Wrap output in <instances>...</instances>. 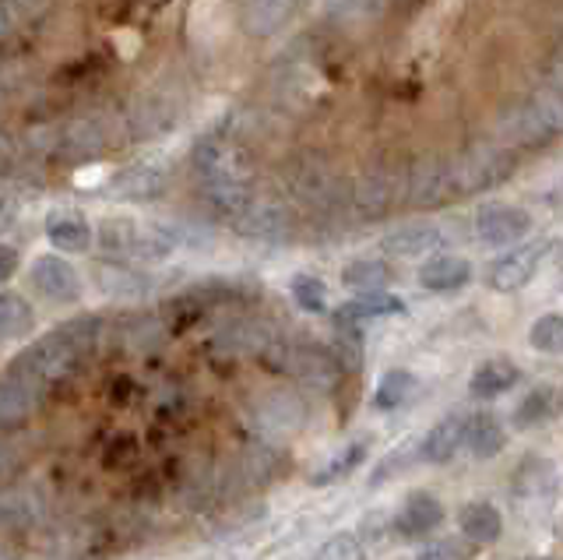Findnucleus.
I'll use <instances>...</instances> for the list:
<instances>
[{
  "instance_id": "32",
  "label": "nucleus",
  "mask_w": 563,
  "mask_h": 560,
  "mask_svg": "<svg viewBox=\"0 0 563 560\" xmlns=\"http://www.w3.org/2000/svg\"><path fill=\"white\" fill-rule=\"evenodd\" d=\"M137 233H141V226L131 219H106L99 230V243L110 254H134Z\"/></svg>"
},
{
  "instance_id": "23",
  "label": "nucleus",
  "mask_w": 563,
  "mask_h": 560,
  "mask_svg": "<svg viewBox=\"0 0 563 560\" xmlns=\"http://www.w3.org/2000/svg\"><path fill=\"white\" fill-rule=\"evenodd\" d=\"M518 381H521V371H518L515 363L504 360V356H493V360H486V363L475 366V374H472V381H468V392H472V398L489 402V398L507 395Z\"/></svg>"
},
{
  "instance_id": "16",
  "label": "nucleus",
  "mask_w": 563,
  "mask_h": 560,
  "mask_svg": "<svg viewBox=\"0 0 563 560\" xmlns=\"http://www.w3.org/2000/svg\"><path fill=\"white\" fill-rule=\"evenodd\" d=\"M282 465H286V454L282 448H275L272 441H251L243 444V451L233 459V472H236V483L243 486H268L272 480L282 476Z\"/></svg>"
},
{
  "instance_id": "13",
  "label": "nucleus",
  "mask_w": 563,
  "mask_h": 560,
  "mask_svg": "<svg viewBox=\"0 0 563 560\" xmlns=\"http://www.w3.org/2000/svg\"><path fill=\"white\" fill-rule=\"evenodd\" d=\"M32 289L49 304H75L81 300V278L75 272L70 261H64L60 254H40L32 261Z\"/></svg>"
},
{
  "instance_id": "36",
  "label": "nucleus",
  "mask_w": 563,
  "mask_h": 560,
  "mask_svg": "<svg viewBox=\"0 0 563 560\" xmlns=\"http://www.w3.org/2000/svg\"><path fill=\"white\" fill-rule=\"evenodd\" d=\"M550 413H553V392L550 388H539V392H532L528 395L521 406H518V413H515V427L518 430H528V427H539L542 419H550Z\"/></svg>"
},
{
  "instance_id": "29",
  "label": "nucleus",
  "mask_w": 563,
  "mask_h": 560,
  "mask_svg": "<svg viewBox=\"0 0 563 560\" xmlns=\"http://www.w3.org/2000/svg\"><path fill=\"white\" fill-rule=\"evenodd\" d=\"M35 328L32 304L18 293H0V342L25 339Z\"/></svg>"
},
{
  "instance_id": "40",
  "label": "nucleus",
  "mask_w": 563,
  "mask_h": 560,
  "mask_svg": "<svg viewBox=\"0 0 563 560\" xmlns=\"http://www.w3.org/2000/svg\"><path fill=\"white\" fill-rule=\"evenodd\" d=\"M134 459H137V444L131 437H113V441H106V451H102L106 469H128Z\"/></svg>"
},
{
  "instance_id": "4",
  "label": "nucleus",
  "mask_w": 563,
  "mask_h": 560,
  "mask_svg": "<svg viewBox=\"0 0 563 560\" xmlns=\"http://www.w3.org/2000/svg\"><path fill=\"white\" fill-rule=\"evenodd\" d=\"M194 169H198L201 190H229V187H254V163L236 142L229 138H201L194 145Z\"/></svg>"
},
{
  "instance_id": "22",
  "label": "nucleus",
  "mask_w": 563,
  "mask_h": 560,
  "mask_svg": "<svg viewBox=\"0 0 563 560\" xmlns=\"http://www.w3.org/2000/svg\"><path fill=\"white\" fill-rule=\"evenodd\" d=\"M462 444H465V416H444L427 437H422L419 459L430 465H444L454 459Z\"/></svg>"
},
{
  "instance_id": "19",
  "label": "nucleus",
  "mask_w": 563,
  "mask_h": 560,
  "mask_svg": "<svg viewBox=\"0 0 563 560\" xmlns=\"http://www.w3.org/2000/svg\"><path fill=\"white\" fill-rule=\"evenodd\" d=\"M440 243H444V233H440L433 222H409V226H401V230L387 233L380 248H384V254H391V257L412 261V257L433 254Z\"/></svg>"
},
{
  "instance_id": "33",
  "label": "nucleus",
  "mask_w": 563,
  "mask_h": 560,
  "mask_svg": "<svg viewBox=\"0 0 563 560\" xmlns=\"http://www.w3.org/2000/svg\"><path fill=\"white\" fill-rule=\"evenodd\" d=\"M289 289H292V300H296L299 310H307V314L328 310V286H324V278H317V275H296Z\"/></svg>"
},
{
  "instance_id": "25",
  "label": "nucleus",
  "mask_w": 563,
  "mask_h": 560,
  "mask_svg": "<svg viewBox=\"0 0 563 560\" xmlns=\"http://www.w3.org/2000/svg\"><path fill=\"white\" fill-rule=\"evenodd\" d=\"M465 444L475 459H497L507 448V430L493 413H475L465 419Z\"/></svg>"
},
{
  "instance_id": "21",
  "label": "nucleus",
  "mask_w": 563,
  "mask_h": 560,
  "mask_svg": "<svg viewBox=\"0 0 563 560\" xmlns=\"http://www.w3.org/2000/svg\"><path fill=\"white\" fill-rule=\"evenodd\" d=\"M472 278V265L465 257L457 254H440V257H430L427 265L419 272V286L430 289V293H457L465 289Z\"/></svg>"
},
{
  "instance_id": "5",
  "label": "nucleus",
  "mask_w": 563,
  "mask_h": 560,
  "mask_svg": "<svg viewBox=\"0 0 563 560\" xmlns=\"http://www.w3.org/2000/svg\"><path fill=\"white\" fill-rule=\"evenodd\" d=\"M510 173H515V155L507 149H472L465 155L451 160V187L454 198H468L504 184Z\"/></svg>"
},
{
  "instance_id": "27",
  "label": "nucleus",
  "mask_w": 563,
  "mask_h": 560,
  "mask_svg": "<svg viewBox=\"0 0 563 560\" xmlns=\"http://www.w3.org/2000/svg\"><path fill=\"white\" fill-rule=\"evenodd\" d=\"M46 237L57 251L81 254V251H88V243H92V226L75 212H53L46 219Z\"/></svg>"
},
{
  "instance_id": "6",
  "label": "nucleus",
  "mask_w": 563,
  "mask_h": 560,
  "mask_svg": "<svg viewBox=\"0 0 563 560\" xmlns=\"http://www.w3.org/2000/svg\"><path fill=\"white\" fill-rule=\"evenodd\" d=\"M49 521V501L35 483L14 476L0 483V529L35 532Z\"/></svg>"
},
{
  "instance_id": "34",
  "label": "nucleus",
  "mask_w": 563,
  "mask_h": 560,
  "mask_svg": "<svg viewBox=\"0 0 563 560\" xmlns=\"http://www.w3.org/2000/svg\"><path fill=\"white\" fill-rule=\"evenodd\" d=\"M528 342H532V349H539V353L556 356L560 345H563V318L560 314H542V318L532 325V331H528Z\"/></svg>"
},
{
  "instance_id": "28",
  "label": "nucleus",
  "mask_w": 563,
  "mask_h": 560,
  "mask_svg": "<svg viewBox=\"0 0 563 560\" xmlns=\"http://www.w3.org/2000/svg\"><path fill=\"white\" fill-rule=\"evenodd\" d=\"M419 398V377L409 374V371H387L377 384V395H374V406L380 413H395V409H405L412 406Z\"/></svg>"
},
{
  "instance_id": "26",
  "label": "nucleus",
  "mask_w": 563,
  "mask_h": 560,
  "mask_svg": "<svg viewBox=\"0 0 563 560\" xmlns=\"http://www.w3.org/2000/svg\"><path fill=\"white\" fill-rule=\"evenodd\" d=\"M457 525H462L465 539L479 542V547H489V542H497L500 532H504V518H500V512L489 501H472V504H465L462 515H457Z\"/></svg>"
},
{
  "instance_id": "43",
  "label": "nucleus",
  "mask_w": 563,
  "mask_h": 560,
  "mask_svg": "<svg viewBox=\"0 0 563 560\" xmlns=\"http://www.w3.org/2000/svg\"><path fill=\"white\" fill-rule=\"evenodd\" d=\"M18 265H22V257H18V251L8 248V243H0V283H8V278L18 272Z\"/></svg>"
},
{
  "instance_id": "37",
  "label": "nucleus",
  "mask_w": 563,
  "mask_h": 560,
  "mask_svg": "<svg viewBox=\"0 0 563 560\" xmlns=\"http://www.w3.org/2000/svg\"><path fill=\"white\" fill-rule=\"evenodd\" d=\"M313 560H366V547L360 536L342 532V536H331L324 547L313 553Z\"/></svg>"
},
{
  "instance_id": "35",
  "label": "nucleus",
  "mask_w": 563,
  "mask_h": 560,
  "mask_svg": "<svg viewBox=\"0 0 563 560\" xmlns=\"http://www.w3.org/2000/svg\"><path fill=\"white\" fill-rule=\"evenodd\" d=\"M363 459H366V441H352L342 454H334V459L324 465V472H317L313 483L317 486H328V483H334L339 476H349L352 469L363 465Z\"/></svg>"
},
{
  "instance_id": "42",
  "label": "nucleus",
  "mask_w": 563,
  "mask_h": 560,
  "mask_svg": "<svg viewBox=\"0 0 563 560\" xmlns=\"http://www.w3.org/2000/svg\"><path fill=\"white\" fill-rule=\"evenodd\" d=\"M22 25H25V22L18 19V14H14V8L8 4V0H0V43H8V40H11L14 32L22 29Z\"/></svg>"
},
{
  "instance_id": "3",
  "label": "nucleus",
  "mask_w": 563,
  "mask_h": 560,
  "mask_svg": "<svg viewBox=\"0 0 563 560\" xmlns=\"http://www.w3.org/2000/svg\"><path fill=\"white\" fill-rule=\"evenodd\" d=\"M282 184L292 195V201L331 212L345 201V180L324 155H296L292 163L282 166Z\"/></svg>"
},
{
  "instance_id": "7",
  "label": "nucleus",
  "mask_w": 563,
  "mask_h": 560,
  "mask_svg": "<svg viewBox=\"0 0 563 560\" xmlns=\"http://www.w3.org/2000/svg\"><path fill=\"white\" fill-rule=\"evenodd\" d=\"M398 201H405V169L398 166H374L352 184V205L363 219L391 216Z\"/></svg>"
},
{
  "instance_id": "11",
  "label": "nucleus",
  "mask_w": 563,
  "mask_h": 560,
  "mask_svg": "<svg viewBox=\"0 0 563 560\" xmlns=\"http://www.w3.org/2000/svg\"><path fill=\"white\" fill-rule=\"evenodd\" d=\"M545 251H550V243H545V240L518 243V248H510L507 254H500L497 261H493L489 272H486V283L497 293H518V289H525L536 278Z\"/></svg>"
},
{
  "instance_id": "10",
  "label": "nucleus",
  "mask_w": 563,
  "mask_h": 560,
  "mask_svg": "<svg viewBox=\"0 0 563 560\" xmlns=\"http://www.w3.org/2000/svg\"><path fill=\"white\" fill-rule=\"evenodd\" d=\"M454 198L451 187V160H440V155H427V160H416L405 169V205L412 208H440Z\"/></svg>"
},
{
  "instance_id": "44",
  "label": "nucleus",
  "mask_w": 563,
  "mask_h": 560,
  "mask_svg": "<svg viewBox=\"0 0 563 560\" xmlns=\"http://www.w3.org/2000/svg\"><path fill=\"white\" fill-rule=\"evenodd\" d=\"M528 560H553V557H528Z\"/></svg>"
},
{
  "instance_id": "24",
  "label": "nucleus",
  "mask_w": 563,
  "mask_h": 560,
  "mask_svg": "<svg viewBox=\"0 0 563 560\" xmlns=\"http://www.w3.org/2000/svg\"><path fill=\"white\" fill-rule=\"evenodd\" d=\"M405 304L391 293H360V300H349L345 307L334 310V325H349V328H360L363 321H374V318H391V314H401Z\"/></svg>"
},
{
  "instance_id": "18",
  "label": "nucleus",
  "mask_w": 563,
  "mask_h": 560,
  "mask_svg": "<svg viewBox=\"0 0 563 560\" xmlns=\"http://www.w3.org/2000/svg\"><path fill=\"white\" fill-rule=\"evenodd\" d=\"M444 521V504L433 494H412L405 507L395 515V536L398 539H427L437 525Z\"/></svg>"
},
{
  "instance_id": "39",
  "label": "nucleus",
  "mask_w": 563,
  "mask_h": 560,
  "mask_svg": "<svg viewBox=\"0 0 563 560\" xmlns=\"http://www.w3.org/2000/svg\"><path fill=\"white\" fill-rule=\"evenodd\" d=\"M22 465H25V451H22V444H18L11 433H0V483H4V480H14L18 472H22Z\"/></svg>"
},
{
  "instance_id": "12",
  "label": "nucleus",
  "mask_w": 563,
  "mask_h": 560,
  "mask_svg": "<svg viewBox=\"0 0 563 560\" xmlns=\"http://www.w3.org/2000/svg\"><path fill=\"white\" fill-rule=\"evenodd\" d=\"M46 392L35 381H29L25 374H18L14 366H8L0 374V433H14L22 430L32 413L43 406Z\"/></svg>"
},
{
  "instance_id": "1",
  "label": "nucleus",
  "mask_w": 563,
  "mask_h": 560,
  "mask_svg": "<svg viewBox=\"0 0 563 560\" xmlns=\"http://www.w3.org/2000/svg\"><path fill=\"white\" fill-rule=\"evenodd\" d=\"M246 424L257 430L264 441H289L299 430L307 427V398L299 395L289 384H275V388L251 392L243 402Z\"/></svg>"
},
{
  "instance_id": "8",
  "label": "nucleus",
  "mask_w": 563,
  "mask_h": 560,
  "mask_svg": "<svg viewBox=\"0 0 563 560\" xmlns=\"http://www.w3.org/2000/svg\"><path fill=\"white\" fill-rule=\"evenodd\" d=\"M286 374L299 384V388H313L321 395H331L345 377L342 366L334 363L331 349L313 345V342H289Z\"/></svg>"
},
{
  "instance_id": "30",
  "label": "nucleus",
  "mask_w": 563,
  "mask_h": 560,
  "mask_svg": "<svg viewBox=\"0 0 563 560\" xmlns=\"http://www.w3.org/2000/svg\"><path fill=\"white\" fill-rule=\"evenodd\" d=\"M163 187H166V177H163V169L158 166H131V169H123L120 177L113 180V190L120 198H155V195H163Z\"/></svg>"
},
{
  "instance_id": "17",
  "label": "nucleus",
  "mask_w": 563,
  "mask_h": 560,
  "mask_svg": "<svg viewBox=\"0 0 563 560\" xmlns=\"http://www.w3.org/2000/svg\"><path fill=\"white\" fill-rule=\"evenodd\" d=\"M110 339L117 342V349L123 356H134V360H148L155 356L158 349L166 345L169 339V328L163 325V318H128L120 328H110Z\"/></svg>"
},
{
  "instance_id": "15",
  "label": "nucleus",
  "mask_w": 563,
  "mask_h": 560,
  "mask_svg": "<svg viewBox=\"0 0 563 560\" xmlns=\"http://www.w3.org/2000/svg\"><path fill=\"white\" fill-rule=\"evenodd\" d=\"M560 128V110L553 99H536L528 102V107H521L515 117L507 120V138L515 145H542L550 142V138L556 134Z\"/></svg>"
},
{
  "instance_id": "41",
  "label": "nucleus",
  "mask_w": 563,
  "mask_h": 560,
  "mask_svg": "<svg viewBox=\"0 0 563 560\" xmlns=\"http://www.w3.org/2000/svg\"><path fill=\"white\" fill-rule=\"evenodd\" d=\"M416 560H468V550H465V542H457V539H437Z\"/></svg>"
},
{
  "instance_id": "20",
  "label": "nucleus",
  "mask_w": 563,
  "mask_h": 560,
  "mask_svg": "<svg viewBox=\"0 0 563 560\" xmlns=\"http://www.w3.org/2000/svg\"><path fill=\"white\" fill-rule=\"evenodd\" d=\"M299 0H243L240 4V19L246 36H275V32L292 19Z\"/></svg>"
},
{
  "instance_id": "9",
  "label": "nucleus",
  "mask_w": 563,
  "mask_h": 560,
  "mask_svg": "<svg viewBox=\"0 0 563 560\" xmlns=\"http://www.w3.org/2000/svg\"><path fill=\"white\" fill-rule=\"evenodd\" d=\"M233 226L246 240L286 243L296 233V216H292V208L278 198H251V205L233 219Z\"/></svg>"
},
{
  "instance_id": "38",
  "label": "nucleus",
  "mask_w": 563,
  "mask_h": 560,
  "mask_svg": "<svg viewBox=\"0 0 563 560\" xmlns=\"http://www.w3.org/2000/svg\"><path fill=\"white\" fill-rule=\"evenodd\" d=\"M152 406H155V413H163V416H180V413H187V392H184V384H176V381L158 384L155 395H152Z\"/></svg>"
},
{
  "instance_id": "2",
  "label": "nucleus",
  "mask_w": 563,
  "mask_h": 560,
  "mask_svg": "<svg viewBox=\"0 0 563 560\" xmlns=\"http://www.w3.org/2000/svg\"><path fill=\"white\" fill-rule=\"evenodd\" d=\"M11 366L18 374H25L29 381H35L49 395L53 388H60V384L75 381L81 374L85 356L75 349V342H70L57 328V331H49V336H43L32 349H25L18 360H11Z\"/></svg>"
},
{
  "instance_id": "31",
  "label": "nucleus",
  "mask_w": 563,
  "mask_h": 560,
  "mask_svg": "<svg viewBox=\"0 0 563 560\" xmlns=\"http://www.w3.org/2000/svg\"><path fill=\"white\" fill-rule=\"evenodd\" d=\"M395 278L391 265H384V261H374V257H360L352 261V265L342 272V283L356 293H380L387 283Z\"/></svg>"
},
{
  "instance_id": "14",
  "label": "nucleus",
  "mask_w": 563,
  "mask_h": 560,
  "mask_svg": "<svg viewBox=\"0 0 563 560\" xmlns=\"http://www.w3.org/2000/svg\"><path fill=\"white\" fill-rule=\"evenodd\" d=\"M532 233V216L518 205H486L475 216V237L489 248H510Z\"/></svg>"
}]
</instances>
